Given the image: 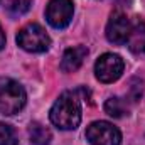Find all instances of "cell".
I'll list each match as a JSON object with an SVG mask.
<instances>
[{"mask_svg":"<svg viewBox=\"0 0 145 145\" xmlns=\"http://www.w3.org/2000/svg\"><path fill=\"white\" fill-rule=\"evenodd\" d=\"M72 12L74 7L71 0H51L46 10V19L54 29H64L71 22Z\"/></svg>","mask_w":145,"mask_h":145,"instance_id":"8992f818","label":"cell"},{"mask_svg":"<svg viewBox=\"0 0 145 145\" xmlns=\"http://www.w3.org/2000/svg\"><path fill=\"white\" fill-rule=\"evenodd\" d=\"M17 44L27 52H44L51 46V37L39 24H27L19 31Z\"/></svg>","mask_w":145,"mask_h":145,"instance_id":"3957f363","label":"cell"},{"mask_svg":"<svg viewBox=\"0 0 145 145\" xmlns=\"http://www.w3.org/2000/svg\"><path fill=\"white\" fill-rule=\"evenodd\" d=\"M86 138L91 145H120L121 133L110 121H93L86 128Z\"/></svg>","mask_w":145,"mask_h":145,"instance_id":"277c9868","label":"cell"},{"mask_svg":"<svg viewBox=\"0 0 145 145\" xmlns=\"http://www.w3.org/2000/svg\"><path fill=\"white\" fill-rule=\"evenodd\" d=\"M51 121L61 130H74L81 123V103L76 93H63L52 105L49 113Z\"/></svg>","mask_w":145,"mask_h":145,"instance_id":"6da1fadb","label":"cell"},{"mask_svg":"<svg viewBox=\"0 0 145 145\" xmlns=\"http://www.w3.org/2000/svg\"><path fill=\"white\" fill-rule=\"evenodd\" d=\"M29 137H31V144L34 145H49V142H51V132L37 121L31 123Z\"/></svg>","mask_w":145,"mask_h":145,"instance_id":"30bf717a","label":"cell"},{"mask_svg":"<svg viewBox=\"0 0 145 145\" xmlns=\"http://www.w3.org/2000/svg\"><path fill=\"white\" fill-rule=\"evenodd\" d=\"M123 68H125V63H123V59L118 54L106 52L96 61L95 74H96V78L101 83H113V81H116L121 76Z\"/></svg>","mask_w":145,"mask_h":145,"instance_id":"5b68a950","label":"cell"},{"mask_svg":"<svg viewBox=\"0 0 145 145\" xmlns=\"http://www.w3.org/2000/svg\"><path fill=\"white\" fill-rule=\"evenodd\" d=\"M132 24L121 12H113L106 24V39L113 44H127Z\"/></svg>","mask_w":145,"mask_h":145,"instance_id":"52a82bcc","label":"cell"},{"mask_svg":"<svg viewBox=\"0 0 145 145\" xmlns=\"http://www.w3.org/2000/svg\"><path fill=\"white\" fill-rule=\"evenodd\" d=\"M32 5V0H7V12L12 17H20L25 12H29Z\"/></svg>","mask_w":145,"mask_h":145,"instance_id":"7c38bea8","label":"cell"},{"mask_svg":"<svg viewBox=\"0 0 145 145\" xmlns=\"http://www.w3.org/2000/svg\"><path fill=\"white\" fill-rule=\"evenodd\" d=\"M86 54H88V49H86L84 46H76V47L68 49V51L64 52L63 59H61V69L64 72L76 71V69L83 64Z\"/></svg>","mask_w":145,"mask_h":145,"instance_id":"ba28073f","label":"cell"},{"mask_svg":"<svg viewBox=\"0 0 145 145\" xmlns=\"http://www.w3.org/2000/svg\"><path fill=\"white\" fill-rule=\"evenodd\" d=\"M105 111L108 113L110 116H113V118H121V116L128 115V105H127L125 100H121L118 96H113V98L106 100Z\"/></svg>","mask_w":145,"mask_h":145,"instance_id":"8fae6325","label":"cell"},{"mask_svg":"<svg viewBox=\"0 0 145 145\" xmlns=\"http://www.w3.org/2000/svg\"><path fill=\"white\" fill-rule=\"evenodd\" d=\"M142 81H138V79H133L132 81V86H130V98H132V101H137V100H140V96H142Z\"/></svg>","mask_w":145,"mask_h":145,"instance_id":"5bb4252c","label":"cell"},{"mask_svg":"<svg viewBox=\"0 0 145 145\" xmlns=\"http://www.w3.org/2000/svg\"><path fill=\"white\" fill-rule=\"evenodd\" d=\"M17 133L15 130L7 125V123H0V145H17Z\"/></svg>","mask_w":145,"mask_h":145,"instance_id":"4fadbf2b","label":"cell"},{"mask_svg":"<svg viewBox=\"0 0 145 145\" xmlns=\"http://www.w3.org/2000/svg\"><path fill=\"white\" fill-rule=\"evenodd\" d=\"M127 46L133 54H145V22L137 20L135 24H132Z\"/></svg>","mask_w":145,"mask_h":145,"instance_id":"9c48e42d","label":"cell"},{"mask_svg":"<svg viewBox=\"0 0 145 145\" xmlns=\"http://www.w3.org/2000/svg\"><path fill=\"white\" fill-rule=\"evenodd\" d=\"M25 91L24 88L10 79L0 78V113L2 115H15L25 105Z\"/></svg>","mask_w":145,"mask_h":145,"instance_id":"7a4b0ae2","label":"cell"},{"mask_svg":"<svg viewBox=\"0 0 145 145\" xmlns=\"http://www.w3.org/2000/svg\"><path fill=\"white\" fill-rule=\"evenodd\" d=\"M3 46H5V34H3V31L0 27V49H3Z\"/></svg>","mask_w":145,"mask_h":145,"instance_id":"9a60e30c","label":"cell"}]
</instances>
